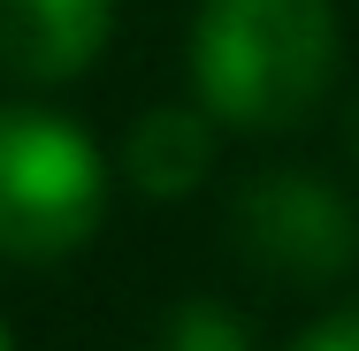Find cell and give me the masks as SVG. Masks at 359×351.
Segmentation results:
<instances>
[{
	"mask_svg": "<svg viewBox=\"0 0 359 351\" xmlns=\"http://www.w3.org/2000/svg\"><path fill=\"white\" fill-rule=\"evenodd\" d=\"M344 62L337 0H199L191 15V84L229 130L306 123Z\"/></svg>",
	"mask_w": 359,
	"mask_h": 351,
	"instance_id": "1",
	"label": "cell"
},
{
	"mask_svg": "<svg viewBox=\"0 0 359 351\" xmlns=\"http://www.w3.org/2000/svg\"><path fill=\"white\" fill-rule=\"evenodd\" d=\"M107 214V160L54 107H0V260L54 268Z\"/></svg>",
	"mask_w": 359,
	"mask_h": 351,
	"instance_id": "2",
	"label": "cell"
},
{
	"mask_svg": "<svg viewBox=\"0 0 359 351\" xmlns=\"http://www.w3.org/2000/svg\"><path fill=\"white\" fill-rule=\"evenodd\" d=\"M229 237L237 252L276 282L298 290H321V282H344L359 268V214L337 184L306 176V168H268L237 191L229 207Z\"/></svg>",
	"mask_w": 359,
	"mask_h": 351,
	"instance_id": "3",
	"label": "cell"
},
{
	"mask_svg": "<svg viewBox=\"0 0 359 351\" xmlns=\"http://www.w3.org/2000/svg\"><path fill=\"white\" fill-rule=\"evenodd\" d=\"M115 39V0H0V76L69 84Z\"/></svg>",
	"mask_w": 359,
	"mask_h": 351,
	"instance_id": "4",
	"label": "cell"
},
{
	"mask_svg": "<svg viewBox=\"0 0 359 351\" xmlns=\"http://www.w3.org/2000/svg\"><path fill=\"white\" fill-rule=\"evenodd\" d=\"M123 168L145 199H184L215 168V115L207 107H153L123 138Z\"/></svg>",
	"mask_w": 359,
	"mask_h": 351,
	"instance_id": "5",
	"label": "cell"
},
{
	"mask_svg": "<svg viewBox=\"0 0 359 351\" xmlns=\"http://www.w3.org/2000/svg\"><path fill=\"white\" fill-rule=\"evenodd\" d=\"M161 351H252V336H245V321H237L229 305L191 298V305H176V313H168Z\"/></svg>",
	"mask_w": 359,
	"mask_h": 351,
	"instance_id": "6",
	"label": "cell"
},
{
	"mask_svg": "<svg viewBox=\"0 0 359 351\" xmlns=\"http://www.w3.org/2000/svg\"><path fill=\"white\" fill-rule=\"evenodd\" d=\"M298 351H359V305L329 313V321H321V329H313V336H306Z\"/></svg>",
	"mask_w": 359,
	"mask_h": 351,
	"instance_id": "7",
	"label": "cell"
},
{
	"mask_svg": "<svg viewBox=\"0 0 359 351\" xmlns=\"http://www.w3.org/2000/svg\"><path fill=\"white\" fill-rule=\"evenodd\" d=\"M344 130H352V160H359V99H352V123H344Z\"/></svg>",
	"mask_w": 359,
	"mask_h": 351,
	"instance_id": "8",
	"label": "cell"
},
{
	"mask_svg": "<svg viewBox=\"0 0 359 351\" xmlns=\"http://www.w3.org/2000/svg\"><path fill=\"white\" fill-rule=\"evenodd\" d=\"M0 351H15V336H8V329H0Z\"/></svg>",
	"mask_w": 359,
	"mask_h": 351,
	"instance_id": "9",
	"label": "cell"
}]
</instances>
